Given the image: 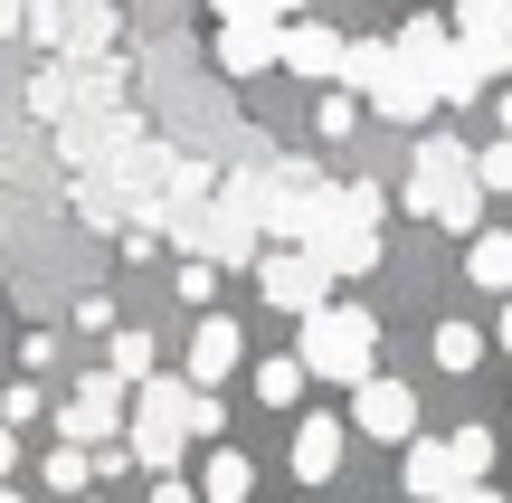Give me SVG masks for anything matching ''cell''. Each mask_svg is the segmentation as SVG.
<instances>
[{
	"label": "cell",
	"instance_id": "277c9868",
	"mask_svg": "<svg viewBox=\"0 0 512 503\" xmlns=\"http://www.w3.org/2000/svg\"><path fill=\"white\" fill-rule=\"evenodd\" d=\"M124 418H133V390H124L114 371H86L67 399H57V447L105 456V447H124Z\"/></svg>",
	"mask_w": 512,
	"mask_h": 503
},
{
	"label": "cell",
	"instance_id": "7c38bea8",
	"mask_svg": "<svg viewBox=\"0 0 512 503\" xmlns=\"http://www.w3.org/2000/svg\"><path fill=\"white\" fill-rule=\"evenodd\" d=\"M342 475V418H294V485H332Z\"/></svg>",
	"mask_w": 512,
	"mask_h": 503
},
{
	"label": "cell",
	"instance_id": "e575fe53",
	"mask_svg": "<svg viewBox=\"0 0 512 503\" xmlns=\"http://www.w3.org/2000/svg\"><path fill=\"white\" fill-rule=\"evenodd\" d=\"M19 19H29V0H0V29H19Z\"/></svg>",
	"mask_w": 512,
	"mask_h": 503
},
{
	"label": "cell",
	"instance_id": "83f0119b",
	"mask_svg": "<svg viewBox=\"0 0 512 503\" xmlns=\"http://www.w3.org/2000/svg\"><path fill=\"white\" fill-rule=\"evenodd\" d=\"M475 190H512V143H503V133L475 152Z\"/></svg>",
	"mask_w": 512,
	"mask_h": 503
},
{
	"label": "cell",
	"instance_id": "4316f807",
	"mask_svg": "<svg viewBox=\"0 0 512 503\" xmlns=\"http://www.w3.org/2000/svg\"><path fill=\"white\" fill-rule=\"evenodd\" d=\"M437 228H446V238H465V247H475V238H484V190L465 181L456 200H446V219H437Z\"/></svg>",
	"mask_w": 512,
	"mask_h": 503
},
{
	"label": "cell",
	"instance_id": "d4e9b609",
	"mask_svg": "<svg viewBox=\"0 0 512 503\" xmlns=\"http://www.w3.org/2000/svg\"><path fill=\"white\" fill-rule=\"evenodd\" d=\"M29 105L48 114V124H67V105H76V67H38V86H29Z\"/></svg>",
	"mask_w": 512,
	"mask_h": 503
},
{
	"label": "cell",
	"instance_id": "f546056e",
	"mask_svg": "<svg viewBox=\"0 0 512 503\" xmlns=\"http://www.w3.org/2000/svg\"><path fill=\"white\" fill-rule=\"evenodd\" d=\"M29 418H38V390H29V380H10V390H0V428H29Z\"/></svg>",
	"mask_w": 512,
	"mask_h": 503
},
{
	"label": "cell",
	"instance_id": "e0dca14e",
	"mask_svg": "<svg viewBox=\"0 0 512 503\" xmlns=\"http://www.w3.org/2000/svg\"><path fill=\"white\" fill-rule=\"evenodd\" d=\"M105 48H114V0H86V10H76V38H67V57H76V67H86V57L105 67Z\"/></svg>",
	"mask_w": 512,
	"mask_h": 503
},
{
	"label": "cell",
	"instance_id": "30bf717a",
	"mask_svg": "<svg viewBox=\"0 0 512 503\" xmlns=\"http://www.w3.org/2000/svg\"><path fill=\"white\" fill-rule=\"evenodd\" d=\"M238 352H247L238 314H200V333H190V390H219L238 371Z\"/></svg>",
	"mask_w": 512,
	"mask_h": 503
},
{
	"label": "cell",
	"instance_id": "836d02e7",
	"mask_svg": "<svg viewBox=\"0 0 512 503\" xmlns=\"http://www.w3.org/2000/svg\"><path fill=\"white\" fill-rule=\"evenodd\" d=\"M10 466H19V437H10V428H0V485H10Z\"/></svg>",
	"mask_w": 512,
	"mask_h": 503
},
{
	"label": "cell",
	"instance_id": "9c48e42d",
	"mask_svg": "<svg viewBox=\"0 0 512 503\" xmlns=\"http://www.w3.org/2000/svg\"><path fill=\"white\" fill-rule=\"evenodd\" d=\"M209 57H219L228 76H266V67H285V29H266V19H228V29L209 38Z\"/></svg>",
	"mask_w": 512,
	"mask_h": 503
},
{
	"label": "cell",
	"instance_id": "d6986e66",
	"mask_svg": "<svg viewBox=\"0 0 512 503\" xmlns=\"http://www.w3.org/2000/svg\"><path fill=\"white\" fill-rule=\"evenodd\" d=\"M38 475H48V494H86L95 485V456L86 447H48V456H38Z\"/></svg>",
	"mask_w": 512,
	"mask_h": 503
},
{
	"label": "cell",
	"instance_id": "44dd1931",
	"mask_svg": "<svg viewBox=\"0 0 512 503\" xmlns=\"http://www.w3.org/2000/svg\"><path fill=\"white\" fill-rule=\"evenodd\" d=\"M475 361H484V333H475V323H437V371H475Z\"/></svg>",
	"mask_w": 512,
	"mask_h": 503
},
{
	"label": "cell",
	"instance_id": "4fadbf2b",
	"mask_svg": "<svg viewBox=\"0 0 512 503\" xmlns=\"http://www.w3.org/2000/svg\"><path fill=\"white\" fill-rule=\"evenodd\" d=\"M399 485L418 494V503H446V494L465 485V475H456V456H446V437H408V456H399Z\"/></svg>",
	"mask_w": 512,
	"mask_h": 503
},
{
	"label": "cell",
	"instance_id": "3957f363",
	"mask_svg": "<svg viewBox=\"0 0 512 503\" xmlns=\"http://www.w3.org/2000/svg\"><path fill=\"white\" fill-rule=\"evenodd\" d=\"M124 456H133V466H152V485L181 475V456H190V380H162V371H152L143 390H133Z\"/></svg>",
	"mask_w": 512,
	"mask_h": 503
},
{
	"label": "cell",
	"instance_id": "ffe728a7",
	"mask_svg": "<svg viewBox=\"0 0 512 503\" xmlns=\"http://www.w3.org/2000/svg\"><path fill=\"white\" fill-rule=\"evenodd\" d=\"M446 456H456V475H465V485H484V466H494V428H475V418H465V428L446 437Z\"/></svg>",
	"mask_w": 512,
	"mask_h": 503
},
{
	"label": "cell",
	"instance_id": "d590c367",
	"mask_svg": "<svg viewBox=\"0 0 512 503\" xmlns=\"http://www.w3.org/2000/svg\"><path fill=\"white\" fill-rule=\"evenodd\" d=\"M494 124H503V143H512V95H503V105H494Z\"/></svg>",
	"mask_w": 512,
	"mask_h": 503
},
{
	"label": "cell",
	"instance_id": "ba28073f",
	"mask_svg": "<svg viewBox=\"0 0 512 503\" xmlns=\"http://www.w3.org/2000/svg\"><path fill=\"white\" fill-rule=\"evenodd\" d=\"M389 57H399V76H408V86L446 95V57H456V38H446V19H408V29L389 38Z\"/></svg>",
	"mask_w": 512,
	"mask_h": 503
},
{
	"label": "cell",
	"instance_id": "d6a6232c",
	"mask_svg": "<svg viewBox=\"0 0 512 503\" xmlns=\"http://www.w3.org/2000/svg\"><path fill=\"white\" fill-rule=\"evenodd\" d=\"M446 503H503L494 485H456V494H446Z\"/></svg>",
	"mask_w": 512,
	"mask_h": 503
},
{
	"label": "cell",
	"instance_id": "603a6c76",
	"mask_svg": "<svg viewBox=\"0 0 512 503\" xmlns=\"http://www.w3.org/2000/svg\"><path fill=\"white\" fill-rule=\"evenodd\" d=\"M256 399H266V409H294V399H304V361H266V371H256Z\"/></svg>",
	"mask_w": 512,
	"mask_h": 503
},
{
	"label": "cell",
	"instance_id": "8d00e7d4",
	"mask_svg": "<svg viewBox=\"0 0 512 503\" xmlns=\"http://www.w3.org/2000/svg\"><path fill=\"white\" fill-rule=\"evenodd\" d=\"M494 342H503V352H512V304H503V323H494Z\"/></svg>",
	"mask_w": 512,
	"mask_h": 503
},
{
	"label": "cell",
	"instance_id": "6da1fadb",
	"mask_svg": "<svg viewBox=\"0 0 512 503\" xmlns=\"http://www.w3.org/2000/svg\"><path fill=\"white\" fill-rule=\"evenodd\" d=\"M294 361H304V380H323V390H361V380H380V314H361V304H323V314L294 333Z\"/></svg>",
	"mask_w": 512,
	"mask_h": 503
},
{
	"label": "cell",
	"instance_id": "74e56055",
	"mask_svg": "<svg viewBox=\"0 0 512 503\" xmlns=\"http://www.w3.org/2000/svg\"><path fill=\"white\" fill-rule=\"evenodd\" d=\"M0 503H29V494H19V485H0Z\"/></svg>",
	"mask_w": 512,
	"mask_h": 503
},
{
	"label": "cell",
	"instance_id": "8fae6325",
	"mask_svg": "<svg viewBox=\"0 0 512 503\" xmlns=\"http://www.w3.org/2000/svg\"><path fill=\"white\" fill-rule=\"evenodd\" d=\"M342 48H351V38L323 29V19H294V29H285V67L304 76V86H332V76H342Z\"/></svg>",
	"mask_w": 512,
	"mask_h": 503
},
{
	"label": "cell",
	"instance_id": "4dcf8cb0",
	"mask_svg": "<svg viewBox=\"0 0 512 503\" xmlns=\"http://www.w3.org/2000/svg\"><path fill=\"white\" fill-rule=\"evenodd\" d=\"M228 428V409H219V390H190V437H219Z\"/></svg>",
	"mask_w": 512,
	"mask_h": 503
},
{
	"label": "cell",
	"instance_id": "cb8c5ba5",
	"mask_svg": "<svg viewBox=\"0 0 512 503\" xmlns=\"http://www.w3.org/2000/svg\"><path fill=\"white\" fill-rule=\"evenodd\" d=\"M209 10H219V29H228V19H266V29H294V19H304V0H209Z\"/></svg>",
	"mask_w": 512,
	"mask_h": 503
},
{
	"label": "cell",
	"instance_id": "5bb4252c",
	"mask_svg": "<svg viewBox=\"0 0 512 503\" xmlns=\"http://www.w3.org/2000/svg\"><path fill=\"white\" fill-rule=\"evenodd\" d=\"M389 76H399L389 38H351V48H342V76H332V86H342V95H361V105H380V95H389Z\"/></svg>",
	"mask_w": 512,
	"mask_h": 503
},
{
	"label": "cell",
	"instance_id": "1f68e13d",
	"mask_svg": "<svg viewBox=\"0 0 512 503\" xmlns=\"http://www.w3.org/2000/svg\"><path fill=\"white\" fill-rule=\"evenodd\" d=\"M152 503H200V485H181V475H171V485H152Z\"/></svg>",
	"mask_w": 512,
	"mask_h": 503
},
{
	"label": "cell",
	"instance_id": "7402d4cb",
	"mask_svg": "<svg viewBox=\"0 0 512 503\" xmlns=\"http://www.w3.org/2000/svg\"><path fill=\"white\" fill-rule=\"evenodd\" d=\"M456 38H512V0H456Z\"/></svg>",
	"mask_w": 512,
	"mask_h": 503
},
{
	"label": "cell",
	"instance_id": "7a4b0ae2",
	"mask_svg": "<svg viewBox=\"0 0 512 503\" xmlns=\"http://www.w3.org/2000/svg\"><path fill=\"white\" fill-rule=\"evenodd\" d=\"M304 257L323 266L332 285L370 276V266H380V190H370V181L323 190V209H313V228H304Z\"/></svg>",
	"mask_w": 512,
	"mask_h": 503
},
{
	"label": "cell",
	"instance_id": "8992f818",
	"mask_svg": "<svg viewBox=\"0 0 512 503\" xmlns=\"http://www.w3.org/2000/svg\"><path fill=\"white\" fill-rule=\"evenodd\" d=\"M256 285H266V304L275 314H294V323H313L332 304V276L304 257V247H275V257H256Z\"/></svg>",
	"mask_w": 512,
	"mask_h": 503
},
{
	"label": "cell",
	"instance_id": "ac0fdd59",
	"mask_svg": "<svg viewBox=\"0 0 512 503\" xmlns=\"http://www.w3.org/2000/svg\"><path fill=\"white\" fill-rule=\"evenodd\" d=\"M76 10H86V0H29V19H19V29H29L38 48H67V38H76Z\"/></svg>",
	"mask_w": 512,
	"mask_h": 503
},
{
	"label": "cell",
	"instance_id": "f1b7e54d",
	"mask_svg": "<svg viewBox=\"0 0 512 503\" xmlns=\"http://www.w3.org/2000/svg\"><path fill=\"white\" fill-rule=\"evenodd\" d=\"M313 124H323V133H332V143H342V133H351V124H361V95H342V86H332V95H323V105H313Z\"/></svg>",
	"mask_w": 512,
	"mask_h": 503
},
{
	"label": "cell",
	"instance_id": "484cf974",
	"mask_svg": "<svg viewBox=\"0 0 512 503\" xmlns=\"http://www.w3.org/2000/svg\"><path fill=\"white\" fill-rule=\"evenodd\" d=\"M152 361H162V352H152V333H114V380H124V390H143Z\"/></svg>",
	"mask_w": 512,
	"mask_h": 503
},
{
	"label": "cell",
	"instance_id": "5b68a950",
	"mask_svg": "<svg viewBox=\"0 0 512 503\" xmlns=\"http://www.w3.org/2000/svg\"><path fill=\"white\" fill-rule=\"evenodd\" d=\"M465 181H475V152H465L456 133H427L418 162H408V190H399V200L418 209V219H446V200H456Z\"/></svg>",
	"mask_w": 512,
	"mask_h": 503
},
{
	"label": "cell",
	"instance_id": "f35d334b",
	"mask_svg": "<svg viewBox=\"0 0 512 503\" xmlns=\"http://www.w3.org/2000/svg\"><path fill=\"white\" fill-rule=\"evenodd\" d=\"M0 38H10V29H0Z\"/></svg>",
	"mask_w": 512,
	"mask_h": 503
},
{
	"label": "cell",
	"instance_id": "2e32d148",
	"mask_svg": "<svg viewBox=\"0 0 512 503\" xmlns=\"http://www.w3.org/2000/svg\"><path fill=\"white\" fill-rule=\"evenodd\" d=\"M465 276H475L484 295H512V228H484V238L465 247Z\"/></svg>",
	"mask_w": 512,
	"mask_h": 503
},
{
	"label": "cell",
	"instance_id": "9a60e30c",
	"mask_svg": "<svg viewBox=\"0 0 512 503\" xmlns=\"http://www.w3.org/2000/svg\"><path fill=\"white\" fill-rule=\"evenodd\" d=\"M247 485H256L247 447H209L200 456V503H247Z\"/></svg>",
	"mask_w": 512,
	"mask_h": 503
},
{
	"label": "cell",
	"instance_id": "52a82bcc",
	"mask_svg": "<svg viewBox=\"0 0 512 503\" xmlns=\"http://www.w3.org/2000/svg\"><path fill=\"white\" fill-rule=\"evenodd\" d=\"M351 428L361 437H380V447H408V437H418V390H408V380H361V390H351Z\"/></svg>",
	"mask_w": 512,
	"mask_h": 503
}]
</instances>
